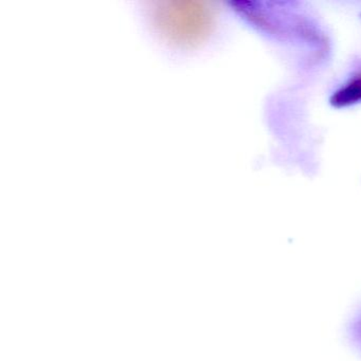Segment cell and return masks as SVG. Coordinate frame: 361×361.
Segmentation results:
<instances>
[{
    "label": "cell",
    "mask_w": 361,
    "mask_h": 361,
    "mask_svg": "<svg viewBox=\"0 0 361 361\" xmlns=\"http://www.w3.org/2000/svg\"><path fill=\"white\" fill-rule=\"evenodd\" d=\"M360 101L361 75H357L331 96V104L340 109V107L356 104Z\"/></svg>",
    "instance_id": "6da1fadb"
}]
</instances>
